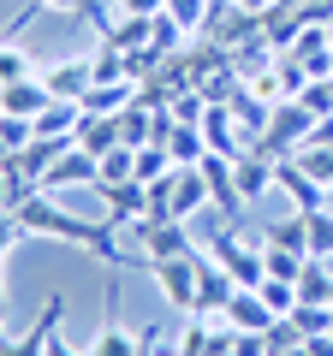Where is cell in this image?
<instances>
[{
    "instance_id": "4316f807",
    "label": "cell",
    "mask_w": 333,
    "mask_h": 356,
    "mask_svg": "<svg viewBox=\"0 0 333 356\" xmlns=\"http://www.w3.org/2000/svg\"><path fill=\"white\" fill-rule=\"evenodd\" d=\"M208 6H215V0H166V18H173V24H179L185 36H203Z\"/></svg>"
},
{
    "instance_id": "484cf974",
    "label": "cell",
    "mask_w": 333,
    "mask_h": 356,
    "mask_svg": "<svg viewBox=\"0 0 333 356\" xmlns=\"http://www.w3.org/2000/svg\"><path fill=\"white\" fill-rule=\"evenodd\" d=\"M131 178H137V149H125V143L107 149L102 154V184H131ZM102 184H95V191H102Z\"/></svg>"
},
{
    "instance_id": "f35d334b",
    "label": "cell",
    "mask_w": 333,
    "mask_h": 356,
    "mask_svg": "<svg viewBox=\"0 0 333 356\" xmlns=\"http://www.w3.org/2000/svg\"><path fill=\"white\" fill-rule=\"evenodd\" d=\"M268 356H309V344H286V350H268Z\"/></svg>"
},
{
    "instance_id": "1f68e13d",
    "label": "cell",
    "mask_w": 333,
    "mask_h": 356,
    "mask_svg": "<svg viewBox=\"0 0 333 356\" xmlns=\"http://www.w3.org/2000/svg\"><path fill=\"white\" fill-rule=\"evenodd\" d=\"M203 113H208V102L196 95V89H179V95H173V107H166V119H173V125H203Z\"/></svg>"
},
{
    "instance_id": "74e56055",
    "label": "cell",
    "mask_w": 333,
    "mask_h": 356,
    "mask_svg": "<svg viewBox=\"0 0 333 356\" xmlns=\"http://www.w3.org/2000/svg\"><path fill=\"white\" fill-rule=\"evenodd\" d=\"M30 6H42V13H77V0H30Z\"/></svg>"
},
{
    "instance_id": "f1b7e54d",
    "label": "cell",
    "mask_w": 333,
    "mask_h": 356,
    "mask_svg": "<svg viewBox=\"0 0 333 356\" xmlns=\"http://www.w3.org/2000/svg\"><path fill=\"white\" fill-rule=\"evenodd\" d=\"M262 261H268L274 280H292V285H297V273H304L309 255H304V250H280V243H262Z\"/></svg>"
},
{
    "instance_id": "ba28073f",
    "label": "cell",
    "mask_w": 333,
    "mask_h": 356,
    "mask_svg": "<svg viewBox=\"0 0 333 356\" xmlns=\"http://www.w3.org/2000/svg\"><path fill=\"white\" fill-rule=\"evenodd\" d=\"M42 77H48L54 102H84L90 83H95V65H90V54H65V60H54Z\"/></svg>"
},
{
    "instance_id": "5b68a950",
    "label": "cell",
    "mask_w": 333,
    "mask_h": 356,
    "mask_svg": "<svg viewBox=\"0 0 333 356\" xmlns=\"http://www.w3.org/2000/svg\"><path fill=\"white\" fill-rule=\"evenodd\" d=\"M203 36H208V42H220L226 54H238L244 42H256V36H262V13H244L238 0H215V6H208Z\"/></svg>"
},
{
    "instance_id": "60d3db41",
    "label": "cell",
    "mask_w": 333,
    "mask_h": 356,
    "mask_svg": "<svg viewBox=\"0 0 333 356\" xmlns=\"http://www.w3.org/2000/svg\"><path fill=\"white\" fill-rule=\"evenodd\" d=\"M0 315H6V297H0Z\"/></svg>"
},
{
    "instance_id": "83f0119b",
    "label": "cell",
    "mask_w": 333,
    "mask_h": 356,
    "mask_svg": "<svg viewBox=\"0 0 333 356\" xmlns=\"http://www.w3.org/2000/svg\"><path fill=\"white\" fill-rule=\"evenodd\" d=\"M292 327L304 332V339H316V332H333V303H292Z\"/></svg>"
},
{
    "instance_id": "52a82bcc",
    "label": "cell",
    "mask_w": 333,
    "mask_h": 356,
    "mask_svg": "<svg viewBox=\"0 0 333 356\" xmlns=\"http://www.w3.org/2000/svg\"><path fill=\"white\" fill-rule=\"evenodd\" d=\"M232 297H238V280L203 250V255H196V315H220Z\"/></svg>"
},
{
    "instance_id": "7a4b0ae2",
    "label": "cell",
    "mask_w": 333,
    "mask_h": 356,
    "mask_svg": "<svg viewBox=\"0 0 333 356\" xmlns=\"http://www.w3.org/2000/svg\"><path fill=\"white\" fill-rule=\"evenodd\" d=\"M309 131H316V113H309L304 102H280L274 107V119H268V131H262V143H250V149H262V154H297L309 143Z\"/></svg>"
},
{
    "instance_id": "603a6c76",
    "label": "cell",
    "mask_w": 333,
    "mask_h": 356,
    "mask_svg": "<svg viewBox=\"0 0 333 356\" xmlns=\"http://www.w3.org/2000/svg\"><path fill=\"white\" fill-rule=\"evenodd\" d=\"M304 226H309V255L333 261V202H327V208H309Z\"/></svg>"
},
{
    "instance_id": "6da1fadb",
    "label": "cell",
    "mask_w": 333,
    "mask_h": 356,
    "mask_svg": "<svg viewBox=\"0 0 333 356\" xmlns=\"http://www.w3.org/2000/svg\"><path fill=\"white\" fill-rule=\"evenodd\" d=\"M13 214H18V226H24V238H54V243H65V250L102 255V261H114V267H125V261H131V255L119 250V238H114V226H107V220H102V226H90L84 214H72V208L48 202V191L24 196Z\"/></svg>"
},
{
    "instance_id": "3957f363",
    "label": "cell",
    "mask_w": 333,
    "mask_h": 356,
    "mask_svg": "<svg viewBox=\"0 0 333 356\" xmlns=\"http://www.w3.org/2000/svg\"><path fill=\"white\" fill-rule=\"evenodd\" d=\"M196 255H203V250L166 255V261H149V267H143V273L155 280V291L179 309V315H196Z\"/></svg>"
},
{
    "instance_id": "5bb4252c",
    "label": "cell",
    "mask_w": 333,
    "mask_h": 356,
    "mask_svg": "<svg viewBox=\"0 0 333 356\" xmlns=\"http://www.w3.org/2000/svg\"><path fill=\"white\" fill-rule=\"evenodd\" d=\"M196 131H203L208 154H232V161L244 154V131H238V119H232V107H208Z\"/></svg>"
},
{
    "instance_id": "2e32d148",
    "label": "cell",
    "mask_w": 333,
    "mask_h": 356,
    "mask_svg": "<svg viewBox=\"0 0 333 356\" xmlns=\"http://www.w3.org/2000/svg\"><path fill=\"white\" fill-rule=\"evenodd\" d=\"M297 30H304V13H297V6H280V0H274L268 13H262V36H268V48H274V54L292 48Z\"/></svg>"
},
{
    "instance_id": "ee69618b",
    "label": "cell",
    "mask_w": 333,
    "mask_h": 356,
    "mask_svg": "<svg viewBox=\"0 0 333 356\" xmlns=\"http://www.w3.org/2000/svg\"><path fill=\"white\" fill-rule=\"evenodd\" d=\"M232 356H238V350H232Z\"/></svg>"
},
{
    "instance_id": "f6af8a7d",
    "label": "cell",
    "mask_w": 333,
    "mask_h": 356,
    "mask_svg": "<svg viewBox=\"0 0 333 356\" xmlns=\"http://www.w3.org/2000/svg\"><path fill=\"white\" fill-rule=\"evenodd\" d=\"M327 30H333V24H327Z\"/></svg>"
},
{
    "instance_id": "4fadbf2b",
    "label": "cell",
    "mask_w": 333,
    "mask_h": 356,
    "mask_svg": "<svg viewBox=\"0 0 333 356\" xmlns=\"http://www.w3.org/2000/svg\"><path fill=\"white\" fill-rule=\"evenodd\" d=\"M54 102V89H48V77H18V83H6L0 89V107H6V113H18V119H36L42 107Z\"/></svg>"
},
{
    "instance_id": "ffe728a7",
    "label": "cell",
    "mask_w": 333,
    "mask_h": 356,
    "mask_svg": "<svg viewBox=\"0 0 333 356\" xmlns=\"http://www.w3.org/2000/svg\"><path fill=\"white\" fill-rule=\"evenodd\" d=\"M297 303H333V267L321 255H309L297 273Z\"/></svg>"
},
{
    "instance_id": "277c9868",
    "label": "cell",
    "mask_w": 333,
    "mask_h": 356,
    "mask_svg": "<svg viewBox=\"0 0 333 356\" xmlns=\"http://www.w3.org/2000/svg\"><path fill=\"white\" fill-rule=\"evenodd\" d=\"M208 255H215V261L226 267L238 285H262V280H268V261H262V250H250V243L238 238V226H220L215 238H208Z\"/></svg>"
},
{
    "instance_id": "4dcf8cb0",
    "label": "cell",
    "mask_w": 333,
    "mask_h": 356,
    "mask_svg": "<svg viewBox=\"0 0 333 356\" xmlns=\"http://www.w3.org/2000/svg\"><path fill=\"white\" fill-rule=\"evenodd\" d=\"M173 172V154H166V143H149V149H137V184H155V178Z\"/></svg>"
},
{
    "instance_id": "7402d4cb",
    "label": "cell",
    "mask_w": 333,
    "mask_h": 356,
    "mask_svg": "<svg viewBox=\"0 0 333 356\" xmlns=\"http://www.w3.org/2000/svg\"><path fill=\"white\" fill-rule=\"evenodd\" d=\"M292 161H297V166H304V172L321 184V191L333 196V143H304V149H297Z\"/></svg>"
},
{
    "instance_id": "836d02e7",
    "label": "cell",
    "mask_w": 333,
    "mask_h": 356,
    "mask_svg": "<svg viewBox=\"0 0 333 356\" xmlns=\"http://www.w3.org/2000/svg\"><path fill=\"white\" fill-rule=\"evenodd\" d=\"M304 24H333V0H297Z\"/></svg>"
},
{
    "instance_id": "d590c367",
    "label": "cell",
    "mask_w": 333,
    "mask_h": 356,
    "mask_svg": "<svg viewBox=\"0 0 333 356\" xmlns=\"http://www.w3.org/2000/svg\"><path fill=\"white\" fill-rule=\"evenodd\" d=\"M309 356H333V332H316V339H304Z\"/></svg>"
},
{
    "instance_id": "d6a6232c",
    "label": "cell",
    "mask_w": 333,
    "mask_h": 356,
    "mask_svg": "<svg viewBox=\"0 0 333 356\" xmlns=\"http://www.w3.org/2000/svg\"><path fill=\"white\" fill-rule=\"evenodd\" d=\"M256 291L268 297V309H274V315H292V303H297V285H292V280H274V273L256 285Z\"/></svg>"
},
{
    "instance_id": "e575fe53",
    "label": "cell",
    "mask_w": 333,
    "mask_h": 356,
    "mask_svg": "<svg viewBox=\"0 0 333 356\" xmlns=\"http://www.w3.org/2000/svg\"><path fill=\"white\" fill-rule=\"evenodd\" d=\"M119 13H143V18H155V13H166V0H114Z\"/></svg>"
},
{
    "instance_id": "7bdbcfd3",
    "label": "cell",
    "mask_w": 333,
    "mask_h": 356,
    "mask_svg": "<svg viewBox=\"0 0 333 356\" xmlns=\"http://www.w3.org/2000/svg\"><path fill=\"white\" fill-rule=\"evenodd\" d=\"M0 113H6V107H0Z\"/></svg>"
},
{
    "instance_id": "ab89813d",
    "label": "cell",
    "mask_w": 333,
    "mask_h": 356,
    "mask_svg": "<svg viewBox=\"0 0 333 356\" xmlns=\"http://www.w3.org/2000/svg\"><path fill=\"white\" fill-rule=\"evenodd\" d=\"M238 6H244V13H268L274 0H238Z\"/></svg>"
},
{
    "instance_id": "7c38bea8",
    "label": "cell",
    "mask_w": 333,
    "mask_h": 356,
    "mask_svg": "<svg viewBox=\"0 0 333 356\" xmlns=\"http://www.w3.org/2000/svg\"><path fill=\"white\" fill-rule=\"evenodd\" d=\"M102 202H107V226H137L143 214H149V184H137V178H131V184H102Z\"/></svg>"
},
{
    "instance_id": "30bf717a",
    "label": "cell",
    "mask_w": 333,
    "mask_h": 356,
    "mask_svg": "<svg viewBox=\"0 0 333 356\" xmlns=\"http://www.w3.org/2000/svg\"><path fill=\"white\" fill-rule=\"evenodd\" d=\"M232 178H238V196H244V202H262V196L274 191V154L244 149L238 161H232Z\"/></svg>"
},
{
    "instance_id": "8fae6325",
    "label": "cell",
    "mask_w": 333,
    "mask_h": 356,
    "mask_svg": "<svg viewBox=\"0 0 333 356\" xmlns=\"http://www.w3.org/2000/svg\"><path fill=\"white\" fill-rule=\"evenodd\" d=\"M220 315H226V321H232L238 332H268L274 321H280V315L268 309V297L256 291V285H238V297H232V303L220 309Z\"/></svg>"
},
{
    "instance_id": "9c48e42d",
    "label": "cell",
    "mask_w": 333,
    "mask_h": 356,
    "mask_svg": "<svg viewBox=\"0 0 333 356\" xmlns=\"http://www.w3.org/2000/svg\"><path fill=\"white\" fill-rule=\"evenodd\" d=\"M274 191H286L297 208H304V214H309V208H327V202H333V196L321 191V184H316V178H309L304 166L292 161V154H280V161H274Z\"/></svg>"
},
{
    "instance_id": "b9f144b4",
    "label": "cell",
    "mask_w": 333,
    "mask_h": 356,
    "mask_svg": "<svg viewBox=\"0 0 333 356\" xmlns=\"http://www.w3.org/2000/svg\"><path fill=\"white\" fill-rule=\"evenodd\" d=\"M280 6H297V0H280Z\"/></svg>"
},
{
    "instance_id": "cb8c5ba5",
    "label": "cell",
    "mask_w": 333,
    "mask_h": 356,
    "mask_svg": "<svg viewBox=\"0 0 333 356\" xmlns=\"http://www.w3.org/2000/svg\"><path fill=\"white\" fill-rule=\"evenodd\" d=\"M18 77H36V65H30L24 48H18V36H0V89L18 83Z\"/></svg>"
},
{
    "instance_id": "f546056e",
    "label": "cell",
    "mask_w": 333,
    "mask_h": 356,
    "mask_svg": "<svg viewBox=\"0 0 333 356\" xmlns=\"http://www.w3.org/2000/svg\"><path fill=\"white\" fill-rule=\"evenodd\" d=\"M268 243H280V250H304V255H309V226H304V208H297L292 220H274V226H268Z\"/></svg>"
},
{
    "instance_id": "8d00e7d4",
    "label": "cell",
    "mask_w": 333,
    "mask_h": 356,
    "mask_svg": "<svg viewBox=\"0 0 333 356\" xmlns=\"http://www.w3.org/2000/svg\"><path fill=\"white\" fill-rule=\"evenodd\" d=\"M48 356H90V350H77V344H65L60 332H54V339H48Z\"/></svg>"
},
{
    "instance_id": "8992f818",
    "label": "cell",
    "mask_w": 333,
    "mask_h": 356,
    "mask_svg": "<svg viewBox=\"0 0 333 356\" xmlns=\"http://www.w3.org/2000/svg\"><path fill=\"white\" fill-rule=\"evenodd\" d=\"M137 243H143V261H166V255H191V226L185 220H137Z\"/></svg>"
},
{
    "instance_id": "9a60e30c",
    "label": "cell",
    "mask_w": 333,
    "mask_h": 356,
    "mask_svg": "<svg viewBox=\"0 0 333 356\" xmlns=\"http://www.w3.org/2000/svg\"><path fill=\"white\" fill-rule=\"evenodd\" d=\"M208 202V178H203V166H173V220H191L196 208Z\"/></svg>"
},
{
    "instance_id": "d6986e66",
    "label": "cell",
    "mask_w": 333,
    "mask_h": 356,
    "mask_svg": "<svg viewBox=\"0 0 333 356\" xmlns=\"http://www.w3.org/2000/svg\"><path fill=\"white\" fill-rule=\"evenodd\" d=\"M137 102V83H90V95H84V113H125V107Z\"/></svg>"
},
{
    "instance_id": "e0dca14e",
    "label": "cell",
    "mask_w": 333,
    "mask_h": 356,
    "mask_svg": "<svg viewBox=\"0 0 333 356\" xmlns=\"http://www.w3.org/2000/svg\"><path fill=\"white\" fill-rule=\"evenodd\" d=\"M77 149H90L95 161H102L107 149H119V113H84V125H77Z\"/></svg>"
},
{
    "instance_id": "ac0fdd59",
    "label": "cell",
    "mask_w": 333,
    "mask_h": 356,
    "mask_svg": "<svg viewBox=\"0 0 333 356\" xmlns=\"http://www.w3.org/2000/svg\"><path fill=\"white\" fill-rule=\"evenodd\" d=\"M90 356H143V339L125 327V321H107V327L90 339Z\"/></svg>"
},
{
    "instance_id": "d4e9b609",
    "label": "cell",
    "mask_w": 333,
    "mask_h": 356,
    "mask_svg": "<svg viewBox=\"0 0 333 356\" xmlns=\"http://www.w3.org/2000/svg\"><path fill=\"white\" fill-rule=\"evenodd\" d=\"M90 65H95V83H125L131 77L125 48H114V42H102V54H90ZM131 83H137V77H131Z\"/></svg>"
},
{
    "instance_id": "44dd1931",
    "label": "cell",
    "mask_w": 333,
    "mask_h": 356,
    "mask_svg": "<svg viewBox=\"0 0 333 356\" xmlns=\"http://www.w3.org/2000/svg\"><path fill=\"white\" fill-rule=\"evenodd\" d=\"M166 154H173V166H203L208 143L196 125H166Z\"/></svg>"
}]
</instances>
